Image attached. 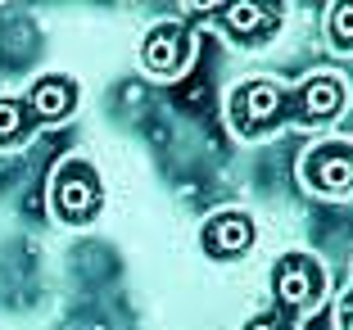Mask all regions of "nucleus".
Listing matches in <instances>:
<instances>
[{
  "label": "nucleus",
  "mask_w": 353,
  "mask_h": 330,
  "mask_svg": "<svg viewBox=\"0 0 353 330\" xmlns=\"http://www.w3.org/2000/svg\"><path fill=\"white\" fill-rule=\"evenodd\" d=\"M349 82L340 72H308L294 86L276 77H245L227 91L222 118L227 132L245 145L272 141L281 132H326L349 114Z\"/></svg>",
  "instance_id": "nucleus-1"
},
{
  "label": "nucleus",
  "mask_w": 353,
  "mask_h": 330,
  "mask_svg": "<svg viewBox=\"0 0 353 330\" xmlns=\"http://www.w3.org/2000/svg\"><path fill=\"white\" fill-rule=\"evenodd\" d=\"M82 109V82L73 72H41L23 91L0 95V154L28 149L32 136L59 127Z\"/></svg>",
  "instance_id": "nucleus-2"
},
{
  "label": "nucleus",
  "mask_w": 353,
  "mask_h": 330,
  "mask_svg": "<svg viewBox=\"0 0 353 330\" xmlns=\"http://www.w3.org/2000/svg\"><path fill=\"white\" fill-rule=\"evenodd\" d=\"M46 204H50V217L68 231H82V227H91V222H100V213H104L100 167L86 154H63L50 172Z\"/></svg>",
  "instance_id": "nucleus-3"
},
{
  "label": "nucleus",
  "mask_w": 353,
  "mask_h": 330,
  "mask_svg": "<svg viewBox=\"0 0 353 330\" xmlns=\"http://www.w3.org/2000/svg\"><path fill=\"white\" fill-rule=\"evenodd\" d=\"M268 285H272V308L290 312L294 321L312 317V312L326 303L331 294V276H326V262L308 249H285L276 254L268 267Z\"/></svg>",
  "instance_id": "nucleus-4"
},
{
  "label": "nucleus",
  "mask_w": 353,
  "mask_h": 330,
  "mask_svg": "<svg viewBox=\"0 0 353 330\" xmlns=\"http://www.w3.org/2000/svg\"><path fill=\"white\" fill-rule=\"evenodd\" d=\"M136 63L150 82H176L195 63V28L181 19H159L141 32L136 41Z\"/></svg>",
  "instance_id": "nucleus-5"
},
{
  "label": "nucleus",
  "mask_w": 353,
  "mask_h": 330,
  "mask_svg": "<svg viewBox=\"0 0 353 330\" xmlns=\"http://www.w3.org/2000/svg\"><path fill=\"white\" fill-rule=\"evenodd\" d=\"M299 186L312 199H353V141L317 136L299 154Z\"/></svg>",
  "instance_id": "nucleus-6"
},
{
  "label": "nucleus",
  "mask_w": 353,
  "mask_h": 330,
  "mask_svg": "<svg viewBox=\"0 0 353 330\" xmlns=\"http://www.w3.org/2000/svg\"><path fill=\"white\" fill-rule=\"evenodd\" d=\"M213 19H218L222 37L245 54L268 50L281 37V28H285V10H281V5H268V0H231V5H218V10H213Z\"/></svg>",
  "instance_id": "nucleus-7"
},
{
  "label": "nucleus",
  "mask_w": 353,
  "mask_h": 330,
  "mask_svg": "<svg viewBox=\"0 0 353 330\" xmlns=\"http://www.w3.org/2000/svg\"><path fill=\"white\" fill-rule=\"evenodd\" d=\"M259 245V217L250 208H218L199 222V254L208 262H240Z\"/></svg>",
  "instance_id": "nucleus-8"
},
{
  "label": "nucleus",
  "mask_w": 353,
  "mask_h": 330,
  "mask_svg": "<svg viewBox=\"0 0 353 330\" xmlns=\"http://www.w3.org/2000/svg\"><path fill=\"white\" fill-rule=\"evenodd\" d=\"M322 37L331 45V54L353 59V0H335L322 10Z\"/></svg>",
  "instance_id": "nucleus-9"
},
{
  "label": "nucleus",
  "mask_w": 353,
  "mask_h": 330,
  "mask_svg": "<svg viewBox=\"0 0 353 330\" xmlns=\"http://www.w3.org/2000/svg\"><path fill=\"white\" fill-rule=\"evenodd\" d=\"M240 330H299V321H294L290 312H281V308H263V312H254Z\"/></svg>",
  "instance_id": "nucleus-10"
},
{
  "label": "nucleus",
  "mask_w": 353,
  "mask_h": 330,
  "mask_svg": "<svg viewBox=\"0 0 353 330\" xmlns=\"http://www.w3.org/2000/svg\"><path fill=\"white\" fill-rule=\"evenodd\" d=\"M335 330H353V276H349V289L335 299Z\"/></svg>",
  "instance_id": "nucleus-11"
}]
</instances>
